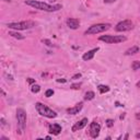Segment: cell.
<instances>
[{"label":"cell","mask_w":140,"mask_h":140,"mask_svg":"<svg viewBox=\"0 0 140 140\" xmlns=\"http://www.w3.org/2000/svg\"><path fill=\"white\" fill-rule=\"evenodd\" d=\"M25 4L31 5V7L41 10V11H46V12H55L58 11L63 8L61 4H48L43 1H38V0H25Z\"/></svg>","instance_id":"6da1fadb"},{"label":"cell","mask_w":140,"mask_h":140,"mask_svg":"<svg viewBox=\"0 0 140 140\" xmlns=\"http://www.w3.org/2000/svg\"><path fill=\"white\" fill-rule=\"evenodd\" d=\"M35 108L37 113L41 115V116H44V117H47V118H55L57 117V113L53 111L52 108H49L47 105L43 104V103H40L37 102L35 104Z\"/></svg>","instance_id":"7a4b0ae2"},{"label":"cell","mask_w":140,"mask_h":140,"mask_svg":"<svg viewBox=\"0 0 140 140\" xmlns=\"http://www.w3.org/2000/svg\"><path fill=\"white\" fill-rule=\"evenodd\" d=\"M111 24L109 23H99V24H94V25H91L84 34L86 35H93V34H99V33H103L107 31V30L111 29Z\"/></svg>","instance_id":"3957f363"},{"label":"cell","mask_w":140,"mask_h":140,"mask_svg":"<svg viewBox=\"0 0 140 140\" xmlns=\"http://www.w3.org/2000/svg\"><path fill=\"white\" fill-rule=\"evenodd\" d=\"M16 119H18V132H19V135H22V132L25 129L26 126V113L24 112V109L18 108Z\"/></svg>","instance_id":"277c9868"},{"label":"cell","mask_w":140,"mask_h":140,"mask_svg":"<svg viewBox=\"0 0 140 140\" xmlns=\"http://www.w3.org/2000/svg\"><path fill=\"white\" fill-rule=\"evenodd\" d=\"M9 29L16 30V31H22V30H30L35 26V22L33 21H22V22H11L8 23Z\"/></svg>","instance_id":"5b68a950"},{"label":"cell","mask_w":140,"mask_h":140,"mask_svg":"<svg viewBox=\"0 0 140 140\" xmlns=\"http://www.w3.org/2000/svg\"><path fill=\"white\" fill-rule=\"evenodd\" d=\"M99 40L105 42L106 44H118L121 42H125L127 38L124 35H101Z\"/></svg>","instance_id":"8992f818"},{"label":"cell","mask_w":140,"mask_h":140,"mask_svg":"<svg viewBox=\"0 0 140 140\" xmlns=\"http://www.w3.org/2000/svg\"><path fill=\"white\" fill-rule=\"evenodd\" d=\"M133 29V23L130 20H125V21H121L119 23H117L116 30L117 32H127V31H130V30Z\"/></svg>","instance_id":"52a82bcc"},{"label":"cell","mask_w":140,"mask_h":140,"mask_svg":"<svg viewBox=\"0 0 140 140\" xmlns=\"http://www.w3.org/2000/svg\"><path fill=\"white\" fill-rule=\"evenodd\" d=\"M100 131H101V126L100 124H97L96 121H92L90 125V136L92 138H97L100 135Z\"/></svg>","instance_id":"ba28073f"},{"label":"cell","mask_w":140,"mask_h":140,"mask_svg":"<svg viewBox=\"0 0 140 140\" xmlns=\"http://www.w3.org/2000/svg\"><path fill=\"white\" fill-rule=\"evenodd\" d=\"M87 125H88V118H82L80 121H78V123H76L72 126L71 129H72V131H78L80 129H83Z\"/></svg>","instance_id":"9c48e42d"},{"label":"cell","mask_w":140,"mask_h":140,"mask_svg":"<svg viewBox=\"0 0 140 140\" xmlns=\"http://www.w3.org/2000/svg\"><path fill=\"white\" fill-rule=\"evenodd\" d=\"M83 107V103L80 102L78 103L77 105H75L74 107H70V108H67V113H68L69 115H76V114H79V112L82 109Z\"/></svg>","instance_id":"30bf717a"},{"label":"cell","mask_w":140,"mask_h":140,"mask_svg":"<svg viewBox=\"0 0 140 140\" xmlns=\"http://www.w3.org/2000/svg\"><path fill=\"white\" fill-rule=\"evenodd\" d=\"M67 26L71 30H77L80 26V21L78 19H74V18H70V19L67 20Z\"/></svg>","instance_id":"8fae6325"},{"label":"cell","mask_w":140,"mask_h":140,"mask_svg":"<svg viewBox=\"0 0 140 140\" xmlns=\"http://www.w3.org/2000/svg\"><path fill=\"white\" fill-rule=\"evenodd\" d=\"M99 51H100V48H99V47L94 48V49H91V51H89L88 53L83 54V56H82V59L84 60V61H89V60L93 59V57H94L95 53H97V52H99Z\"/></svg>","instance_id":"7c38bea8"},{"label":"cell","mask_w":140,"mask_h":140,"mask_svg":"<svg viewBox=\"0 0 140 140\" xmlns=\"http://www.w3.org/2000/svg\"><path fill=\"white\" fill-rule=\"evenodd\" d=\"M61 130H63V128H61V126H60L59 124L49 125V132L52 133V135L57 136V135H59V133L61 132Z\"/></svg>","instance_id":"4fadbf2b"},{"label":"cell","mask_w":140,"mask_h":140,"mask_svg":"<svg viewBox=\"0 0 140 140\" xmlns=\"http://www.w3.org/2000/svg\"><path fill=\"white\" fill-rule=\"evenodd\" d=\"M137 53H139V47L138 46H132V47L129 48V49L126 51L125 55H126V56H131V55H135Z\"/></svg>","instance_id":"5bb4252c"},{"label":"cell","mask_w":140,"mask_h":140,"mask_svg":"<svg viewBox=\"0 0 140 140\" xmlns=\"http://www.w3.org/2000/svg\"><path fill=\"white\" fill-rule=\"evenodd\" d=\"M9 35L12 36L14 38H18V40H24V36L22 34H20L19 32H14V31H10L9 32Z\"/></svg>","instance_id":"9a60e30c"},{"label":"cell","mask_w":140,"mask_h":140,"mask_svg":"<svg viewBox=\"0 0 140 140\" xmlns=\"http://www.w3.org/2000/svg\"><path fill=\"white\" fill-rule=\"evenodd\" d=\"M94 97H95V93L93 92V91H88V92L86 93V95H84V100L91 101V100H93Z\"/></svg>","instance_id":"2e32d148"},{"label":"cell","mask_w":140,"mask_h":140,"mask_svg":"<svg viewBox=\"0 0 140 140\" xmlns=\"http://www.w3.org/2000/svg\"><path fill=\"white\" fill-rule=\"evenodd\" d=\"M97 90H99V92L101 94H104V93H106L109 91V87L108 86H99L97 87Z\"/></svg>","instance_id":"e0dca14e"},{"label":"cell","mask_w":140,"mask_h":140,"mask_svg":"<svg viewBox=\"0 0 140 140\" xmlns=\"http://www.w3.org/2000/svg\"><path fill=\"white\" fill-rule=\"evenodd\" d=\"M131 68H132V70H135V71L140 69V61H139V60H135V61L132 63Z\"/></svg>","instance_id":"ac0fdd59"},{"label":"cell","mask_w":140,"mask_h":140,"mask_svg":"<svg viewBox=\"0 0 140 140\" xmlns=\"http://www.w3.org/2000/svg\"><path fill=\"white\" fill-rule=\"evenodd\" d=\"M31 91H32L33 93H38L40 91H41V87L38 86V84H34V86H32Z\"/></svg>","instance_id":"d6986e66"},{"label":"cell","mask_w":140,"mask_h":140,"mask_svg":"<svg viewBox=\"0 0 140 140\" xmlns=\"http://www.w3.org/2000/svg\"><path fill=\"white\" fill-rule=\"evenodd\" d=\"M53 95H54V90H52V89L47 90L46 92H45V96H46V97H51V96H53Z\"/></svg>","instance_id":"ffe728a7"},{"label":"cell","mask_w":140,"mask_h":140,"mask_svg":"<svg viewBox=\"0 0 140 140\" xmlns=\"http://www.w3.org/2000/svg\"><path fill=\"white\" fill-rule=\"evenodd\" d=\"M42 42H43V43L46 45V46H48V47H52L53 46V43H52V42L49 41V40H47V38H45V40H43V41H42Z\"/></svg>","instance_id":"44dd1931"},{"label":"cell","mask_w":140,"mask_h":140,"mask_svg":"<svg viewBox=\"0 0 140 140\" xmlns=\"http://www.w3.org/2000/svg\"><path fill=\"white\" fill-rule=\"evenodd\" d=\"M80 87H81V83H74V84H71V86H70V88L74 89V90L80 89Z\"/></svg>","instance_id":"7402d4cb"},{"label":"cell","mask_w":140,"mask_h":140,"mask_svg":"<svg viewBox=\"0 0 140 140\" xmlns=\"http://www.w3.org/2000/svg\"><path fill=\"white\" fill-rule=\"evenodd\" d=\"M106 126L107 127H113L114 126V120L113 119H107L106 120Z\"/></svg>","instance_id":"603a6c76"},{"label":"cell","mask_w":140,"mask_h":140,"mask_svg":"<svg viewBox=\"0 0 140 140\" xmlns=\"http://www.w3.org/2000/svg\"><path fill=\"white\" fill-rule=\"evenodd\" d=\"M27 82H29L30 84H33V83H35V79H33V78H29V79H27Z\"/></svg>","instance_id":"cb8c5ba5"},{"label":"cell","mask_w":140,"mask_h":140,"mask_svg":"<svg viewBox=\"0 0 140 140\" xmlns=\"http://www.w3.org/2000/svg\"><path fill=\"white\" fill-rule=\"evenodd\" d=\"M79 78H81V74H77V75H75L74 77H72V79H75V80L76 79H79Z\"/></svg>","instance_id":"d4e9b609"},{"label":"cell","mask_w":140,"mask_h":140,"mask_svg":"<svg viewBox=\"0 0 140 140\" xmlns=\"http://www.w3.org/2000/svg\"><path fill=\"white\" fill-rule=\"evenodd\" d=\"M116 0H104V2L105 3H113V2H115Z\"/></svg>","instance_id":"484cf974"},{"label":"cell","mask_w":140,"mask_h":140,"mask_svg":"<svg viewBox=\"0 0 140 140\" xmlns=\"http://www.w3.org/2000/svg\"><path fill=\"white\" fill-rule=\"evenodd\" d=\"M57 82H63V83H65V82H66V79H57Z\"/></svg>","instance_id":"4316f807"},{"label":"cell","mask_w":140,"mask_h":140,"mask_svg":"<svg viewBox=\"0 0 140 140\" xmlns=\"http://www.w3.org/2000/svg\"><path fill=\"white\" fill-rule=\"evenodd\" d=\"M1 124H2V126H4V125H5V120H4L3 118H1Z\"/></svg>","instance_id":"83f0119b"},{"label":"cell","mask_w":140,"mask_h":140,"mask_svg":"<svg viewBox=\"0 0 140 140\" xmlns=\"http://www.w3.org/2000/svg\"><path fill=\"white\" fill-rule=\"evenodd\" d=\"M136 118H137V119H140V113H137V114H136Z\"/></svg>","instance_id":"f1b7e54d"},{"label":"cell","mask_w":140,"mask_h":140,"mask_svg":"<svg viewBox=\"0 0 140 140\" xmlns=\"http://www.w3.org/2000/svg\"><path fill=\"white\" fill-rule=\"evenodd\" d=\"M125 118V114H123V115H120V119H124Z\"/></svg>","instance_id":"f546056e"},{"label":"cell","mask_w":140,"mask_h":140,"mask_svg":"<svg viewBox=\"0 0 140 140\" xmlns=\"http://www.w3.org/2000/svg\"><path fill=\"white\" fill-rule=\"evenodd\" d=\"M137 88H140V81L137 82Z\"/></svg>","instance_id":"4dcf8cb0"},{"label":"cell","mask_w":140,"mask_h":140,"mask_svg":"<svg viewBox=\"0 0 140 140\" xmlns=\"http://www.w3.org/2000/svg\"><path fill=\"white\" fill-rule=\"evenodd\" d=\"M137 138H140V133H137V136H136Z\"/></svg>","instance_id":"1f68e13d"},{"label":"cell","mask_w":140,"mask_h":140,"mask_svg":"<svg viewBox=\"0 0 140 140\" xmlns=\"http://www.w3.org/2000/svg\"><path fill=\"white\" fill-rule=\"evenodd\" d=\"M4 1H7V2H10V0H4Z\"/></svg>","instance_id":"d6a6232c"}]
</instances>
